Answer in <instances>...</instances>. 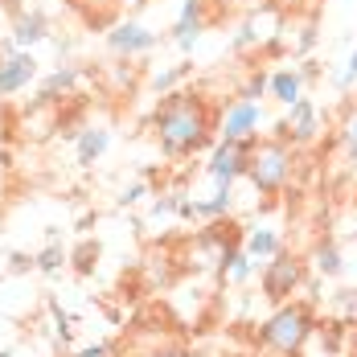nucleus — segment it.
<instances>
[{
	"mask_svg": "<svg viewBox=\"0 0 357 357\" xmlns=\"http://www.w3.org/2000/svg\"><path fill=\"white\" fill-rule=\"evenodd\" d=\"M107 41H111V50H115V54H128V58H132V54H144V50H152V45H156V33H148L144 25H132V21H128V25L111 29Z\"/></svg>",
	"mask_w": 357,
	"mask_h": 357,
	"instance_id": "obj_10",
	"label": "nucleus"
},
{
	"mask_svg": "<svg viewBox=\"0 0 357 357\" xmlns=\"http://www.w3.org/2000/svg\"><path fill=\"white\" fill-rule=\"evenodd\" d=\"M148 357H181V354H148Z\"/></svg>",
	"mask_w": 357,
	"mask_h": 357,
	"instance_id": "obj_27",
	"label": "nucleus"
},
{
	"mask_svg": "<svg viewBox=\"0 0 357 357\" xmlns=\"http://www.w3.org/2000/svg\"><path fill=\"white\" fill-rule=\"evenodd\" d=\"M308 333H312V317H308V308H280L271 321L263 324V341L275 349V354H296L304 341H308Z\"/></svg>",
	"mask_w": 357,
	"mask_h": 357,
	"instance_id": "obj_3",
	"label": "nucleus"
},
{
	"mask_svg": "<svg viewBox=\"0 0 357 357\" xmlns=\"http://www.w3.org/2000/svg\"><path fill=\"white\" fill-rule=\"evenodd\" d=\"M284 4H300V0H284Z\"/></svg>",
	"mask_w": 357,
	"mask_h": 357,
	"instance_id": "obj_28",
	"label": "nucleus"
},
{
	"mask_svg": "<svg viewBox=\"0 0 357 357\" xmlns=\"http://www.w3.org/2000/svg\"><path fill=\"white\" fill-rule=\"evenodd\" d=\"M255 0H206V8H210V21L218 17H226V13H234V8H250Z\"/></svg>",
	"mask_w": 357,
	"mask_h": 357,
	"instance_id": "obj_19",
	"label": "nucleus"
},
{
	"mask_svg": "<svg viewBox=\"0 0 357 357\" xmlns=\"http://www.w3.org/2000/svg\"><path fill=\"white\" fill-rule=\"evenodd\" d=\"M247 156H250V140H222L214 160H210V177L222 189H230V181L238 177V173H247Z\"/></svg>",
	"mask_w": 357,
	"mask_h": 357,
	"instance_id": "obj_6",
	"label": "nucleus"
},
{
	"mask_svg": "<svg viewBox=\"0 0 357 357\" xmlns=\"http://www.w3.org/2000/svg\"><path fill=\"white\" fill-rule=\"evenodd\" d=\"M66 259H70V255L62 250V243H50V247L33 259V267H37V271H45V275H54V271H62V263H66Z\"/></svg>",
	"mask_w": 357,
	"mask_h": 357,
	"instance_id": "obj_16",
	"label": "nucleus"
},
{
	"mask_svg": "<svg viewBox=\"0 0 357 357\" xmlns=\"http://www.w3.org/2000/svg\"><path fill=\"white\" fill-rule=\"evenodd\" d=\"M287 165H291V156H287V140H259L250 144V156H247V177L255 181V189L259 193H275L280 185L287 181Z\"/></svg>",
	"mask_w": 357,
	"mask_h": 357,
	"instance_id": "obj_2",
	"label": "nucleus"
},
{
	"mask_svg": "<svg viewBox=\"0 0 357 357\" xmlns=\"http://www.w3.org/2000/svg\"><path fill=\"white\" fill-rule=\"evenodd\" d=\"M50 37V21H45V13H17V21H13V41L17 45H33V41H45Z\"/></svg>",
	"mask_w": 357,
	"mask_h": 357,
	"instance_id": "obj_12",
	"label": "nucleus"
},
{
	"mask_svg": "<svg viewBox=\"0 0 357 357\" xmlns=\"http://www.w3.org/2000/svg\"><path fill=\"white\" fill-rule=\"evenodd\" d=\"M300 82H304V74H296V70H280L275 78H271V91H275V99L280 103H296L300 99Z\"/></svg>",
	"mask_w": 357,
	"mask_h": 357,
	"instance_id": "obj_15",
	"label": "nucleus"
},
{
	"mask_svg": "<svg viewBox=\"0 0 357 357\" xmlns=\"http://www.w3.org/2000/svg\"><path fill=\"white\" fill-rule=\"evenodd\" d=\"M70 259H74V267H78V271H82V275H86V271H91V267H95V263H91V259H99V247H95V243H82V247L74 250Z\"/></svg>",
	"mask_w": 357,
	"mask_h": 357,
	"instance_id": "obj_21",
	"label": "nucleus"
},
{
	"mask_svg": "<svg viewBox=\"0 0 357 357\" xmlns=\"http://www.w3.org/2000/svg\"><path fill=\"white\" fill-rule=\"evenodd\" d=\"M107 140H111V136L103 132V128H86V132L78 136V165H82V169H91V165L107 152Z\"/></svg>",
	"mask_w": 357,
	"mask_h": 357,
	"instance_id": "obj_14",
	"label": "nucleus"
},
{
	"mask_svg": "<svg viewBox=\"0 0 357 357\" xmlns=\"http://www.w3.org/2000/svg\"><path fill=\"white\" fill-rule=\"evenodd\" d=\"M78 357H111V345H91V349H78Z\"/></svg>",
	"mask_w": 357,
	"mask_h": 357,
	"instance_id": "obj_25",
	"label": "nucleus"
},
{
	"mask_svg": "<svg viewBox=\"0 0 357 357\" xmlns=\"http://www.w3.org/2000/svg\"><path fill=\"white\" fill-rule=\"evenodd\" d=\"M74 86H78V70H74V66H62V70H54L45 82H41L37 99H41V103H66Z\"/></svg>",
	"mask_w": 357,
	"mask_h": 357,
	"instance_id": "obj_13",
	"label": "nucleus"
},
{
	"mask_svg": "<svg viewBox=\"0 0 357 357\" xmlns=\"http://www.w3.org/2000/svg\"><path fill=\"white\" fill-rule=\"evenodd\" d=\"M280 132L291 136V140H312V132H317V107L308 99H296L291 103V115H287V123Z\"/></svg>",
	"mask_w": 357,
	"mask_h": 357,
	"instance_id": "obj_11",
	"label": "nucleus"
},
{
	"mask_svg": "<svg viewBox=\"0 0 357 357\" xmlns=\"http://www.w3.org/2000/svg\"><path fill=\"white\" fill-rule=\"evenodd\" d=\"M247 250L250 255H275V250H280V238H275L271 230H255L247 238Z\"/></svg>",
	"mask_w": 357,
	"mask_h": 357,
	"instance_id": "obj_18",
	"label": "nucleus"
},
{
	"mask_svg": "<svg viewBox=\"0 0 357 357\" xmlns=\"http://www.w3.org/2000/svg\"><path fill=\"white\" fill-rule=\"evenodd\" d=\"M304 280V267H300V259L296 255H287V250H275L271 255V263H267V271H263V291H267V300H287L296 284Z\"/></svg>",
	"mask_w": 357,
	"mask_h": 357,
	"instance_id": "obj_5",
	"label": "nucleus"
},
{
	"mask_svg": "<svg viewBox=\"0 0 357 357\" xmlns=\"http://www.w3.org/2000/svg\"><path fill=\"white\" fill-rule=\"evenodd\" d=\"M317 267H321L324 275H341V250L333 247V243H321L317 247Z\"/></svg>",
	"mask_w": 357,
	"mask_h": 357,
	"instance_id": "obj_17",
	"label": "nucleus"
},
{
	"mask_svg": "<svg viewBox=\"0 0 357 357\" xmlns=\"http://www.w3.org/2000/svg\"><path fill=\"white\" fill-rule=\"evenodd\" d=\"M37 78V62L29 54H8L0 58V95H17Z\"/></svg>",
	"mask_w": 357,
	"mask_h": 357,
	"instance_id": "obj_7",
	"label": "nucleus"
},
{
	"mask_svg": "<svg viewBox=\"0 0 357 357\" xmlns=\"http://www.w3.org/2000/svg\"><path fill=\"white\" fill-rule=\"evenodd\" d=\"M25 267H33V259H25V255H13V271H25Z\"/></svg>",
	"mask_w": 357,
	"mask_h": 357,
	"instance_id": "obj_26",
	"label": "nucleus"
},
{
	"mask_svg": "<svg viewBox=\"0 0 357 357\" xmlns=\"http://www.w3.org/2000/svg\"><path fill=\"white\" fill-rule=\"evenodd\" d=\"M210 25V13H206V0H185V8H181V21L173 25V33H177V45L181 50H193V41L197 33Z\"/></svg>",
	"mask_w": 357,
	"mask_h": 357,
	"instance_id": "obj_9",
	"label": "nucleus"
},
{
	"mask_svg": "<svg viewBox=\"0 0 357 357\" xmlns=\"http://www.w3.org/2000/svg\"><path fill=\"white\" fill-rule=\"evenodd\" d=\"M140 197H144V185H140V181H136L132 189H123V206H132V202H140Z\"/></svg>",
	"mask_w": 357,
	"mask_h": 357,
	"instance_id": "obj_24",
	"label": "nucleus"
},
{
	"mask_svg": "<svg viewBox=\"0 0 357 357\" xmlns=\"http://www.w3.org/2000/svg\"><path fill=\"white\" fill-rule=\"evenodd\" d=\"M354 82H357V50H354V58H349V70H345L341 78H337V86L345 91V86H354Z\"/></svg>",
	"mask_w": 357,
	"mask_h": 357,
	"instance_id": "obj_23",
	"label": "nucleus"
},
{
	"mask_svg": "<svg viewBox=\"0 0 357 357\" xmlns=\"http://www.w3.org/2000/svg\"><path fill=\"white\" fill-rule=\"evenodd\" d=\"M189 74V66H177V70H165V74H156V91H169L177 78H185Z\"/></svg>",
	"mask_w": 357,
	"mask_h": 357,
	"instance_id": "obj_22",
	"label": "nucleus"
},
{
	"mask_svg": "<svg viewBox=\"0 0 357 357\" xmlns=\"http://www.w3.org/2000/svg\"><path fill=\"white\" fill-rule=\"evenodd\" d=\"M255 128H259V103L255 99H238L222 119V140H250Z\"/></svg>",
	"mask_w": 357,
	"mask_h": 357,
	"instance_id": "obj_8",
	"label": "nucleus"
},
{
	"mask_svg": "<svg viewBox=\"0 0 357 357\" xmlns=\"http://www.w3.org/2000/svg\"><path fill=\"white\" fill-rule=\"evenodd\" d=\"M152 128L160 136L165 156H189L197 152L202 144L210 140V128H214V111L202 95H165V103L152 115Z\"/></svg>",
	"mask_w": 357,
	"mask_h": 357,
	"instance_id": "obj_1",
	"label": "nucleus"
},
{
	"mask_svg": "<svg viewBox=\"0 0 357 357\" xmlns=\"http://www.w3.org/2000/svg\"><path fill=\"white\" fill-rule=\"evenodd\" d=\"M341 140H345L349 160H357V107L349 111V119H345V128H341Z\"/></svg>",
	"mask_w": 357,
	"mask_h": 357,
	"instance_id": "obj_20",
	"label": "nucleus"
},
{
	"mask_svg": "<svg viewBox=\"0 0 357 357\" xmlns=\"http://www.w3.org/2000/svg\"><path fill=\"white\" fill-rule=\"evenodd\" d=\"M66 128V115H62V103H41L33 99L29 107H21V119H17V140L21 144H45L50 136H58Z\"/></svg>",
	"mask_w": 357,
	"mask_h": 357,
	"instance_id": "obj_4",
	"label": "nucleus"
}]
</instances>
